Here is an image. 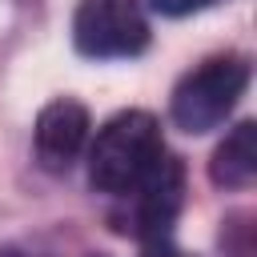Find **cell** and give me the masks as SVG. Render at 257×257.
Listing matches in <instances>:
<instances>
[{
	"label": "cell",
	"instance_id": "8992f818",
	"mask_svg": "<svg viewBox=\"0 0 257 257\" xmlns=\"http://www.w3.org/2000/svg\"><path fill=\"white\" fill-rule=\"evenodd\" d=\"M257 177V124L253 120H241L213 153L209 161V181L217 189H249Z\"/></svg>",
	"mask_w": 257,
	"mask_h": 257
},
{
	"label": "cell",
	"instance_id": "7a4b0ae2",
	"mask_svg": "<svg viewBox=\"0 0 257 257\" xmlns=\"http://www.w3.org/2000/svg\"><path fill=\"white\" fill-rule=\"evenodd\" d=\"M245 88H249V60L245 56H237V52L209 56L177 80L173 100H169V116L181 133L201 137L217 124H225V116L237 108Z\"/></svg>",
	"mask_w": 257,
	"mask_h": 257
},
{
	"label": "cell",
	"instance_id": "6da1fadb",
	"mask_svg": "<svg viewBox=\"0 0 257 257\" xmlns=\"http://www.w3.org/2000/svg\"><path fill=\"white\" fill-rule=\"evenodd\" d=\"M161 157H165L161 120L145 108H124L100 124V133L88 149V181L96 193L128 197L153 173V165Z\"/></svg>",
	"mask_w": 257,
	"mask_h": 257
},
{
	"label": "cell",
	"instance_id": "5b68a950",
	"mask_svg": "<svg viewBox=\"0 0 257 257\" xmlns=\"http://www.w3.org/2000/svg\"><path fill=\"white\" fill-rule=\"evenodd\" d=\"M88 128H92V116L80 100L60 96V100L44 104L40 116H36V133H32L36 137V161L48 173H64L80 157V149L88 141Z\"/></svg>",
	"mask_w": 257,
	"mask_h": 257
},
{
	"label": "cell",
	"instance_id": "ba28073f",
	"mask_svg": "<svg viewBox=\"0 0 257 257\" xmlns=\"http://www.w3.org/2000/svg\"><path fill=\"white\" fill-rule=\"evenodd\" d=\"M0 257H20V253H0Z\"/></svg>",
	"mask_w": 257,
	"mask_h": 257
},
{
	"label": "cell",
	"instance_id": "3957f363",
	"mask_svg": "<svg viewBox=\"0 0 257 257\" xmlns=\"http://www.w3.org/2000/svg\"><path fill=\"white\" fill-rule=\"evenodd\" d=\"M72 44L88 60H128L149 48V20L137 0H80Z\"/></svg>",
	"mask_w": 257,
	"mask_h": 257
},
{
	"label": "cell",
	"instance_id": "277c9868",
	"mask_svg": "<svg viewBox=\"0 0 257 257\" xmlns=\"http://www.w3.org/2000/svg\"><path fill=\"white\" fill-rule=\"evenodd\" d=\"M128 197H133V233L145 257H173V225L185 205V165L173 153H165Z\"/></svg>",
	"mask_w": 257,
	"mask_h": 257
},
{
	"label": "cell",
	"instance_id": "9c48e42d",
	"mask_svg": "<svg viewBox=\"0 0 257 257\" xmlns=\"http://www.w3.org/2000/svg\"><path fill=\"white\" fill-rule=\"evenodd\" d=\"M209 4H217V0H209Z\"/></svg>",
	"mask_w": 257,
	"mask_h": 257
},
{
	"label": "cell",
	"instance_id": "52a82bcc",
	"mask_svg": "<svg viewBox=\"0 0 257 257\" xmlns=\"http://www.w3.org/2000/svg\"><path fill=\"white\" fill-rule=\"evenodd\" d=\"M149 4H153V12H161V16H189V12L209 8V0H149Z\"/></svg>",
	"mask_w": 257,
	"mask_h": 257
}]
</instances>
